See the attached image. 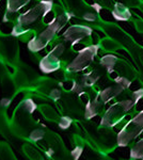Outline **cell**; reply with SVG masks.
<instances>
[{"label": "cell", "instance_id": "cell-1", "mask_svg": "<svg viewBox=\"0 0 143 160\" xmlns=\"http://www.w3.org/2000/svg\"><path fill=\"white\" fill-rule=\"evenodd\" d=\"M54 4V0H38L27 12L20 13L17 20L12 25L11 34L16 37L20 42L28 43L48 25L45 18L53 12Z\"/></svg>", "mask_w": 143, "mask_h": 160}, {"label": "cell", "instance_id": "cell-2", "mask_svg": "<svg viewBox=\"0 0 143 160\" xmlns=\"http://www.w3.org/2000/svg\"><path fill=\"white\" fill-rule=\"evenodd\" d=\"M35 110H38V105L34 102L33 97L25 95L16 106L12 118H10L13 133L23 141L29 142L33 131L43 126V124L33 118V112Z\"/></svg>", "mask_w": 143, "mask_h": 160}, {"label": "cell", "instance_id": "cell-3", "mask_svg": "<svg viewBox=\"0 0 143 160\" xmlns=\"http://www.w3.org/2000/svg\"><path fill=\"white\" fill-rule=\"evenodd\" d=\"M54 18L48 22L46 28L40 33L34 35L28 42V49L30 52H40L41 50L45 49L48 45L54 43L56 40L58 32L61 31L62 28L72 19L73 15L69 10L64 7V4L54 2L53 8Z\"/></svg>", "mask_w": 143, "mask_h": 160}, {"label": "cell", "instance_id": "cell-4", "mask_svg": "<svg viewBox=\"0 0 143 160\" xmlns=\"http://www.w3.org/2000/svg\"><path fill=\"white\" fill-rule=\"evenodd\" d=\"M51 45L54 46L53 49L49 51L45 57H43L41 61L38 62V68L44 74L54 73V72L59 71L60 68H65L63 58L64 52H65L69 43L60 37L57 38Z\"/></svg>", "mask_w": 143, "mask_h": 160}, {"label": "cell", "instance_id": "cell-5", "mask_svg": "<svg viewBox=\"0 0 143 160\" xmlns=\"http://www.w3.org/2000/svg\"><path fill=\"white\" fill-rule=\"evenodd\" d=\"M38 148L43 152L47 159H66L69 151L66 149L62 139L56 132L46 129L42 140L36 143Z\"/></svg>", "mask_w": 143, "mask_h": 160}, {"label": "cell", "instance_id": "cell-6", "mask_svg": "<svg viewBox=\"0 0 143 160\" xmlns=\"http://www.w3.org/2000/svg\"><path fill=\"white\" fill-rule=\"evenodd\" d=\"M19 40L11 33L0 34V60L14 69L20 63Z\"/></svg>", "mask_w": 143, "mask_h": 160}, {"label": "cell", "instance_id": "cell-7", "mask_svg": "<svg viewBox=\"0 0 143 160\" xmlns=\"http://www.w3.org/2000/svg\"><path fill=\"white\" fill-rule=\"evenodd\" d=\"M40 77L41 76H38V74L34 69L27 64L23 63L22 61L13 71V79H14V83L18 94L32 92Z\"/></svg>", "mask_w": 143, "mask_h": 160}, {"label": "cell", "instance_id": "cell-8", "mask_svg": "<svg viewBox=\"0 0 143 160\" xmlns=\"http://www.w3.org/2000/svg\"><path fill=\"white\" fill-rule=\"evenodd\" d=\"M100 48V45H88L84 49L79 50L77 52V56L69 62L64 68L67 72L71 73H79L84 71L91 65V63L94 60L97 50Z\"/></svg>", "mask_w": 143, "mask_h": 160}, {"label": "cell", "instance_id": "cell-9", "mask_svg": "<svg viewBox=\"0 0 143 160\" xmlns=\"http://www.w3.org/2000/svg\"><path fill=\"white\" fill-rule=\"evenodd\" d=\"M10 107V102H7L6 99L2 98L0 102V135L3 137L7 141H9L14 148H18L20 153V149H22L23 143L26 141H23L22 139H19L13 133L11 125H10V120L8 117V108Z\"/></svg>", "mask_w": 143, "mask_h": 160}, {"label": "cell", "instance_id": "cell-10", "mask_svg": "<svg viewBox=\"0 0 143 160\" xmlns=\"http://www.w3.org/2000/svg\"><path fill=\"white\" fill-rule=\"evenodd\" d=\"M92 28L82 25H73L67 28L65 32L61 35L63 40L75 46V44H82V45H92Z\"/></svg>", "mask_w": 143, "mask_h": 160}, {"label": "cell", "instance_id": "cell-11", "mask_svg": "<svg viewBox=\"0 0 143 160\" xmlns=\"http://www.w3.org/2000/svg\"><path fill=\"white\" fill-rule=\"evenodd\" d=\"M31 0H7V6L2 22L6 24H14L19 16V11L30 3Z\"/></svg>", "mask_w": 143, "mask_h": 160}, {"label": "cell", "instance_id": "cell-12", "mask_svg": "<svg viewBox=\"0 0 143 160\" xmlns=\"http://www.w3.org/2000/svg\"><path fill=\"white\" fill-rule=\"evenodd\" d=\"M20 153L23 156H25L26 158L31 159V160H42L45 158V155L42 153L40 148H38V145L32 142H28L26 141L23 143L22 149H20Z\"/></svg>", "mask_w": 143, "mask_h": 160}, {"label": "cell", "instance_id": "cell-13", "mask_svg": "<svg viewBox=\"0 0 143 160\" xmlns=\"http://www.w3.org/2000/svg\"><path fill=\"white\" fill-rule=\"evenodd\" d=\"M38 112L43 115V118L47 121V122L58 124L60 118H61V115L59 114L60 112H58V111L54 109L53 106L49 105L48 102H46V104L38 105Z\"/></svg>", "mask_w": 143, "mask_h": 160}, {"label": "cell", "instance_id": "cell-14", "mask_svg": "<svg viewBox=\"0 0 143 160\" xmlns=\"http://www.w3.org/2000/svg\"><path fill=\"white\" fill-rule=\"evenodd\" d=\"M2 159L15 160L16 156H15L14 152L12 149V146L10 144H8L7 142L0 141V160Z\"/></svg>", "mask_w": 143, "mask_h": 160}, {"label": "cell", "instance_id": "cell-15", "mask_svg": "<svg viewBox=\"0 0 143 160\" xmlns=\"http://www.w3.org/2000/svg\"><path fill=\"white\" fill-rule=\"evenodd\" d=\"M113 16H114V18L118 20H127V18L130 16V14H129V12L127 11L122 4L118 3L114 7Z\"/></svg>", "mask_w": 143, "mask_h": 160}, {"label": "cell", "instance_id": "cell-16", "mask_svg": "<svg viewBox=\"0 0 143 160\" xmlns=\"http://www.w3.org/2000/svg\"><path fill=\"white\" fill-rule=\"evenodd\" d=\"M10 74H11V72L8 69V66L1 60H0V79L9 76Z\"/></svg>", "mask_w": 143, "mask_h": 160}, {"label": "cell", "instance_id": "cell-17", "mask_svg": "<svg viewBox=\"0 0 143 160\" xmlns=\"http://www.w3.org/2000/svg\"><path fill=\"white\" fill-rule=\"evenodd\" d=\"M1 33H2V31H1V30H0V34H1Z\"/></svg>", "mask_w": 143, "mask_h": 160}, {"label": "cell", "instance_id": "cell-18", "mask_svg": "<svg viewBox=\"0 0 143 160\" xmlns=\"http://www.w3.org/2000/svg\"><path fill=\"white\" fill-rule=\"evenodd\" d=\"M0 1H1V0H0Z\"/></svg>", "mask_w": 143, "mask_h": 160}]
</instances>
